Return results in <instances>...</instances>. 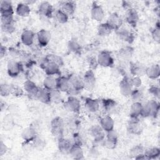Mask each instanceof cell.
<instances>
[{
	"mask_svg": "<svg viewBox=\"0 0 160 160\" xmlns=\"http://www.w3.org/2000/svg\"><path fill=\"white\" fill-rule=\"evenodd\" d=\"M41 67L44 70L48 76H60V66L52 61L49 60L46 57L44 58L40 64Z\"/></svg>",
	"mask_w": 160,
	"mask_h": 160,
	"instance_id": "obj_1",
	"label": "cell"
},
{
	"mask_svg": "<svg viewBox=\"0 0 160 160\" xmlns=\"http://www.w3.org/2000/svg\"><path fill=\"white\" fill-rule=\"evenodd\" d=\"M64 120L62 118L57 116L54 118L51 122V131L53 136L59 139L63 137Z\"/></svg>",
	"mask_w": 160,
	"mask_h": 160,
	"instance_id": "obj_2",
	"label": "cell"
},
{
	"mask_svg": "<svg viewBox=\"0 0 160 160\" xmlns=\"http://www.w3.org/2000/svg\"><path fill=\"white\" fill-rule=\"evenodd\" d=\"M68 78L69 79L71 84V89L68 91V94L73 96L76 94H78L84 88L82 79H81L77 75L71 74L68 77Z\"/></svg>",
	"mask_w": 160,
	"mask_h": 160,
	"instance_id": "obj_3",
	"label": "cell"
},
{
	"mask_svg": "<svg viewBox=\"0 0 160 160\" xmlns=\"http://www.w3.org/2000/svg\"><path fill=\"white\" fill-rule=\"evenodd\" d=\"M98 65L102 67L108 68L112 67L114 65V59L111 55V53L106 50L101 51L97 58Z\"/></svg>",
	"mask_w": 160,
	"mask_h": 160,
	"instance_id": "obj_4",
	"label": "cell"
},
{
	"mask_svg": "<svg viewBox=\"0 0 160 160\" xmlns=\"http://www.w3.org/2000/svg\"><path fill=\"white\" fill-rule=\"evenodd\" d=\"M82 81L84 89L92 91L96 86V78L92 70H88L84 74Z\"/></svg>",
	"mask_w": 160,
	"mask_h": 160,
	"instance_id": "obj_5",
	"label": "cell"
},
{
	"mask_svg": "<svg viewBox=\"0 0 160 160\" xmlns=\"http://www.w3.org/2000/svg\"><path fill=\"white\" fill-rule=\"evenodd\" d=\"M22 65L20 62L14 59L9 60L7 65V72L9 76L12 78L17 77L21 72Z\"/></svg>",
	"mask_w": 160,
	"mask_h": 160,
	"instance_id": "obj_6",
	"label": "cell"
},
{
	"mask_svg": "<svg viewBox=\"0 0 160 160\" xmlns=\"http://www.w3.org/2000/svg\"><path fill=\"white\" fill-rule=\"evenodd\" d=\"M142 125L138 120V118H131L128 123V131L131 134L139 135L142 132Z\"/></svg>",
	"mask_w": 160,
	"mask_h": 160,
	"instance_id": "obj_7",
	"label": "cell"
},
{
	"mask_svg": "<svg viewBox=\"0 0 160 160\" xmlns=\"http://www.w3.org/2000/svg\"><path fill=\"white\" fill-rule=\"evenodd\" d=\"M66 108L70 112L79 113L81 109L79 100L74 96H70L65 102Z\"/></svg>",
	"mask_w": 160,
	"mask_h": 160,
	"instance_id": "obj_8",
	"label": "cell"
},
{
	"mask_svg": "<svg viewBox=\"0 0 160 160\" xmlns=\"http://www.w3.org/2000/svg\"><path fill=\"white\" fill-rule=\"evenodd\" d=\"M118 142V134L114 131L112 130L107 132L106 138L103 141L104 146L109 149H114L116 147Z\"/></svg>",
	"mask_w": 160,
	"mask_h": 160,
	"instance_id": "obj_9",
	"label": "cell"
},
{
	"mask_svg": "<svg viewBox=\"0 0 160 160\" xmlns=\"http://www.w3.org/2000/svg\"><path fill=\"white\" fill-rule=\"evenodd\" d=\"M106 23L114 31H117L122 25V19L121 18L116 12L111 14L108 18Z\"/></svg>",
	"mask_w": 160,
	"mask_h": 160,
	"instance_id": "obj_10",
	"label": "cell"
},
{
	"mask_svg": "<svg viewBox=\"0 0 160 160\" xmlns=\"http://www.w3.org/2000/svg\"><path fill=\"white\" fill-rule=\"evenodd\" d=\"M91 16V18L96 21H101L104 17V12L102 8L95 2H93L92 4Z\"/></svg>",
	"mask_w": 160,
	"mask_h": 160,
	"instance_id": "obj_11",
	"label": "cell"
},
{
	"mask_svg": "<svg viewBox=\"0 0 160 160\" xmlns=\"http://www.w3.org/2000/svg\"><path fill=\"white\" fill-rule=\"evenodd\" d=\"M104 132L100 126H93L90 129V134L96 142H103L105 139Z\"/></svg>",
	"mask_w": 160,
	"mask_h": 160,
	"instance_id": "obj_12",
	"label": "cell"
},
{
	"mask_svg": "<svg viewBox=\"0 0 160 160\" xmlns=\"http://www.w3.org/2000/svg\"><path fill=\"white\" fill-rule=\"evenodd\" d=\"M120 92L124 96H129L132 91V86L131 83L130 79L124 77L119 82Z\"/></svg>",
	"mask_w": 160,
	"mask_h": 160,
	"instance_id": "obj_13",
	"label": "cell"
},
{
	"mask_svg": "<svg viewBox=\"0 0 160 160\" xmlns=\"http://www.w3.org/2000/svg\"><path fill=\"white\" fill-rule=\"evenodd\" d=\"M36 129L32 126H28L24 128L21 133V137L24 141L32 142L38 136Z\"/></svg>",
	"mask_w": 160,
	"mask_h": 160,
	"instance_id": "obj_14",
	"label": "cell"
},
{
	"mask_svg": "<svg viewBox=\"0 0 160 160\" xmlns=\"http://www.w3.org/2000/svg\"><path fill=\"white\" fill-rule=\"evenodd\" d=\"M37 39L41 46L45 47L50 41L51 33L46 29H41L37 33Z\"/></svg>",
	"mask_w": 160,
	"mask_h": 160,
	"instance_id": "obj_15",
	"label": "cell"
},
{
	"mask_svg": "<svg viewBox=\"0 0 160 160\" xmlns=\"http://www.w3.org/2000/svg\"><path fill=\"white\" fill-rule=\"evenodd\" d=\"M70 89L71 84L68 77L59 76L58 78L56 89L60 92H64L68 93Z\"/></svg>",
	"mask_w": 160,
	"mask_h": 160,
	"instance_id": "obj_16",
	"label": "cell"
},
{
	"mask_svg": "<svg viewBox=\"0 0 160 160\" xmlns=\"http://www.w3.org/2000/svg\"><path fill=\"white\" fill-rule=\"evenodd\" d=\"M116 32L119 38L122 41L131 43L134 39V34L126 28H120L119 29L116 31Z\"/></svg>",
	"mask_w": 160,
	"mask_h": 160,
	"instance_id": "obj_17",
	"label": "cell"
},
{
	"mask_svg": "<svg viewBox=\"0 0 160 160\" xmlns=\"http://www.w3.org/2000/svg\"><path fill=\"white\" fill-rule=\"evenodd\" d=\"M24 89L31 97L36 98L39 91V88H38L36 84L31 80H27L24 82Z\"/></svg>",
	"mask_w": 160,
	"mask_h": 160,
	"instance_id": "obj_18",
	"label": "cell"
},
{
	"mask_svg": "<svg viewBox=\"0 0 160 160\" xmlns=\"http://www.w3.org/2000/svg\"><path fill=\"white\" fill-rule=\"evenodd\" d=\"M72 146V141L63 137L58 139V147L59 151L63 154H69L71 148Z\"/></svg>",
	"mask_w": 160,
	"mask_h": 160,
	"instance_id": "obj_19",
	"label": "cell"
},
{
	"mask_svg": "<svg viewBox=\"0 0 160 160\" xmlns=\"http://www.w3.org/2000/svg\"><path fill=\"white\" fill-rule=\"evenodd\" d=\"M38 10L40 14L47 18H51L52 16L53 8L48 1L41 2L38 6Z\"/></svg>",
	"mask_w": 160,
	"mask_h": 160,
	"instance_id": "obj_20",
	"label": "cell"
},
{
	"mask_svg": "<svg viewBox=\"0 0 160 160\" xmlns=\"http://www.w3.org/2000/svg\"><path fill=\"white\" fill-rule=\"evenodd\" d=\"M36 98L40 102H41L44 104H48L52 101L51 91L44 88H39L38 94L36 96Z\"/></svg>",
	"mask_w": 160,
	"mask_h": 160,
	"instance_id": "obj_21",
	"label": "cell"
},
{
	"mask_svg": "<svg viewBox=\"0 0 160 160\" xmlns=\"http://www.w3.org/2000/svg\"><path fill=\"white\" fill-rule=\"evenodd\" d=\"M100 126L106 132L114 130V121L110 116H105L100 119Z\"/></svg>",
	"mask_w": 160,
	"mask_h": 160,
	"instance_id": "obj_22",
	"label": "cell"
},
{
	"mask_svg": "<svg viewBox=\"0 0 160 160\" xmlns=\"http://www.w3.org/2000/svg\"><path fill=\"white\" fill-rule=\"evenodd\" d=\"M126 19L128 23L132 27H136L139 20L138 12L133 8L128 9L126 14Z\"/></svg>",
	"mask_w": 160,
	"mask_h": 160,
	"instance_id": "obj_23",
	"label": "cell"
},
{
	"mask_svg": "<svg viewBox=\"0 0 160 160\" xmlns=\"http://www.w3.org/2000/svg\"><path fill=\"white\" fill-rule=\"evenodd\" d=\"M35 37V34L31 30H24L21 36V40L22 43L26 46H30L32 44Z\"/></svg>",
	"mask_w": 160,
	"mask_h": 160,
	"instance_id": "obj_24",
	"label": "cell"
},
{
	"mask_svg": "<svg viewBox=\"0 0 160 160\" xmlns=\"http://www.w3.org/2000/svg\"><path fill=\"white\" fill-rule=\"evenodd\" d=\"M145 74L151 79H156L160 75V68L159 64H152L146 68Z\"/></svg>",
	"mask_w": 160,
	"mask_h": 160,
	"instance_id": "obj_25",
	"label": "cell"
},
{
	"mask_svg": "<svg viewBox=\"0 0 160 160\" xmlns=\"http://www.w3.org/2000/svg\"><path fill=\"white\" fill-rule=\"evenodd\" d=\"M85 106L91 112H96L99 109V102L96 99L87 98L85 99Z\"/></svg>",
	"mask_w": 160,
	"mask_h": 160,
	"instance_id": "obj_26",
	"label": "cell"
},
{
	"mask_svg": "<svg viewBox=\"0 0 160 160\" xmlns=\"http://www.w3.org/2000/svg\"><path fill=\"white\" fill-rule=\"evenodd\" d=\"M146 68L139 62H134L130 66V72L134 76L140 77L145 74Z\"/></svg>",
	"mask_w": 160,
	"mask_h": 160,
	"instance_id": "obj_27",
	"label": "cell"
},
{
	"mask_svg": "<svg viewBox=\"0 0 160 160\" xmlns=\"http://www.w3.org/2000/svg\"><path fill=\"white\" fill-rule=\"evenodd\" d=\"M102 105L104 111L111 113L116 111L118 104L114 99L107 98L102 99Z\"/></svg>",
	"mask_w": 160,
	"mask_h": 160,
	"instance_id": "obj_28",
	"label": "cell"
},
{
	"mask_svg": "<svg viewBox=\"0 0 160 160\" xmlns=\"http://www.w3.org/2000/svg\"><path fill=\"white\" fill-rule=\"evenodd\" d=\"M134 53V49L131 46H126L121 48L118 51V56L122 60H128L131 58Z\"/></svg>",
	"mask_w": 160,
	"mask_h": 160,
	"instance_id": "obj_29",
	"label": "cell"
},
{
	"mask_svg": "<svg viewBox=\"0 0 160 160\" xmlns=\"http://www.w3.org/2000/svg\"><path fill=\"white\" fill-rule=\"evenodd\" d=\"M16 12L21 17H27L31 12V9L26 2H20L17 5Z\"/></svg>",
	"mask_w": 160,
	"mask_h": 160,
	"instance_id": "obj_30",
	"label": "cell"
},
{
	"mask_svg": "<svg viewBox=\"0 0 160 160\" xmlns=\"http://www.w3.org/2000/svg\"><path fill=\"white\" fill-rule=\"evenodd\" d=\"M142 105L140 102H134L129 109V116L131 118H138L141 116Z\"/></svg>",
	"mask_w": 160,
	"mask_h": 160,
	"instance_id": "obj_31",
	"label": "cell"
},
{
	"mask_svg": "<svg viewBox=\"0 0 160 160\" xmlns=\"http://www.w3.org/2000/svg\"><path fill=\"white\" fill-rule=\"evenodd\" d=\"M57 81L58 78H55L53 76H47L43 81L44 88L52 91L56 89L57 87Z\"/></svg>",
	"mask_w": 160,
	"mask_h": 160,
	"instance_id": "obj_32",
	"label": "cell"
},
{
	"mask_svg": "<svg viewBox=\"0 0 160 160\" xmlns=\"http://www.w3.org/2000/svg\"><path fill=\"white\" fill-rule=\"evenodd\" d=\"M0 12L1 14H13L14 11L11 1L7 0L1 1L0 2Z\"/></svg>",
	"mask_w": 160,
	"mask_h": 160,
	"instance_id": "obj_33",
	"label": "cell"
},
{
	"mask_svg": "<svg viewBox=\"0 0 160 160\" xmlns=\"http://www.w3.org/2000/svg\"><path fill=\"white\" fill-rule=\"evenodd\" d=\"M60 9L68 16L72 15L75 12L76 4L72 1H63L61 3Z\"/></svg>",
	"mask_w": 160,
	"mask_h": 160,
	"instance_id": "obj_34",
	"label": "cell"
},
{
	"mask_svg": "<svg viewBox=\"0 0 160 160\" xmlns=\"http://www.w3.org/2000/svg\"><path fill=\"white\" fill-rule=\"evenodd\" d=\"M69 154L74 159H82L84 158V152L82 147L81 146L72 145L69 151Z\"/></svg>",
	"mask_w": 160,
	"mask_h": 160,
	"instance_id": "obj_35",
	"label": "cell"
},
{
	"mask_svg": "<svg viewBox=\"0 0 160 160\" xmlns=\"http://www.w3.org/2000/svg\"><path fill=\"white\" fill-rule=\"evenodd\" d=\"M144 156L146 159H156L160 155V150L157 147H152L144 150Z\"/></svg>",
	"mask_w": 160,
	"mask_h": 160,
	"instance_id": "obj_36",
	"label": "cell"
},
{
	"mask_svg": "<svg viewBox=\"0 0 160 160\" xmlns=\"http://www.w3.org/2000/svg\"><path fill=\"white\" fill-rule=\"evenodd\" d=\"M144 148L141 145H136L132 147L129 151V156L132 158L137 159V158L144 154Z\"/></svg>",
	"mask_w": 160,
	"mask_h": 160,
	"instance_id": "obj_37",
	"label": "cell"
},
{
	"mask_svg": "<svg viewBox=\"0 0 160 160\" xmlns=\"http://www.w3.org/2000/svg\"><path fill=\"white\" fill-rule=\"evenodd\" d=\"M112 29L106 23H101L98 27V33L100 36H107L109 35Z\"/></svg>",
	"mask_w": 160,
	"mask_h": 160,
	"instance_id": "obj_38",
	"label": "cell"
},
{
	"mask_svg": "<svg viewBox=\"0 0 160 160\" xmlns=\"http://www.w3.org/2000/svg\"><path fill=\"white\" fill-rule=\"evenodd\" d=\"M32 143L34 149H36L38 151H42L45 148L46 145L45 139H44L41 137H39L38 135L32 141Z\"/></svg>",
	"mask_w": 160,
	"mask_h": 160,
	"instance_id": "obj_39",
	"label": "cell"
},
{
	"mask_svg": "<svg viewBox=\"0 0 160 160\" xmlns=\"http://www.w3.org/2000/svg\"><path fill=\"white\" fill-rule=\"evenodd\" d=\"M68 49L70 51H71L72 52L76 54H81V46H80V44L75 40H70L68 42Z\"/></svg>",
	"mask_w": 160,
	"mask_h": 160,
	"instance_id": "obj_40",
	"label": "cell"
},
{
	"mask_svg": "<svg viewBox=\"0 0 160 160\" xmlns=\"http://www.w3.org/2000/svg\"><path fill=\"white\" fill-rule=\"evenodd\" d=\"M55 16L56 20L61 24H64L67 22L68 20V15L61 9H59L56 11Z\"/></svg>",
	"mask_w": 160,
	"mask_h": 160,
	"instance_id": "obj_41",
	"label": "cell"
},
{
	"mask_svg": "<svg viewBox=\"0 0 160 160\" xmlns=\"http://www.w3.org/2000/svg\"><path fill=\"white\" fill-rule=\"evenodd\" d=\"M149 104L151 112H152V116L155 118L158 115L159 110V103L155 100H151L148 102Z\"/></svg>",
	"mask_w": 160,
	"mask_h": 160,
	"instance_id": "obj_42",
	"label": "cell"
},
{
	"mask_svg": "<svg viewBox=\"0 0 160 160\" xmlns=\"http://www.w3.org/2000/svg\"><path fill=\"white\" fill-rule=\"evenodd\" d=\"M11 94L15 97L20 98L24 94V91L21 87L17 85L11 84Z\"/></svg>",
	"mask_w": 160,
	"mask_h": 160,
	"instance_id": "obj_43",
	"label": "cell"
},
{
	"mask_svg": "<svg viewBox=\"0 0 160 160\" xmlns=\"http://www.w3.org/2000/svg\"><path fill=\"white\" fill-rule=\"evenodd\" d=\"M130 96H131L134 102H140L143 98V93L140 89L136 88L134 90L132 89Z\"/></svg>",
	"mask_w": 160,
	"mask_h": 160,
	"instance_id": "obj_44",
	"label": "cell"
},
{
	"mask_svg": "<svg viewBox=\"0 0 160 160\" xmlns=\"http://www.w3.org/2000/svg\"><path fill=\"white\" fill-rule=\"evenodd\" d=\"M13 14H1V21L2 25L13 24Z\"/></svg>",
	"mask_w": 160,
	"mask_h": 160,
	"instance_id": "obj_45",
	"label": "cell"
},
{
	"mask_svg": "<svg viewBox=\"0 0 160 160\" xmlns=\"http://www.w3.org/2000/svg\"><path fill=\"white\" fill-rule=\"evenodd\" d=\"M1 95L3 97H6L11 94V84H1L0 89Z\"/></svg>",
	"mask_w": 160,
	"mask_h": 160,
	"instance_id": "obj_46",
	"label": "cell"
},
{
	"mask_svg": "<svg viewBox=\"0 0 160 160\" xmlns=\"http://www.w3.org/2000/svg\"><path fill=\"white\" fill-rule=\"evenodd\" d=\"M151 36H152V39L156 42H157L158 43H159V42H160V28L159 26V23L151 31Z\"/></svg>",
	"mask_w": 160,
	"mask_h": 160,
	"instance_id": "obj_47",
	"label": "cell"
},
{
	"mask_svg": "<svg viewBox=\"0 0 160 160\" xmlns=\"http://www.w3.org/2000/svg\"><path fill=\"white\" fill-rule=\"evenodd\" d=\"M72 143V145L82 147L83 144V139L79 134L76 133V134H74L73 136Z\"/></svg>",
	"mask_w": 160,
	"mask_h": 160,
	"instance_id": "obj_48",
	"label": "cell"
},
{
	"mask_svg": "<svg viewBox=\"0 0 160 160\" xmlns=\"http://www.w3.org/2000/svg\"><path fill=\"white\" fill-rule=\"evenodd\" d=\"M1 29L4 32H6L7 34H12L15 31L16 28L14 27L13 24L7 25L1 24Z\"/></svg>",
	"mask_w": 160,
	"mask_h": 160,
	"instance_id": "obj_49",
	"label": "cell"
},
{
	"mask_svg": "<svg viewBox=\"0 0 160 160\" xmlns=\"http://www.w3.org/2000/svg\"><path fill=\"white\" fill-rule=\"evenodd\" d=\"M46 58L50 60V61H54L56 63H58L60 66H62L63 64V61H62V59H61V57L57 56V55H55V54H49L48 56H46Z\"/></svg>",
	"mask_w": 160,
	"mask_h": 160,
	"instance_id": "obj_50",
	"label": "cell"
},
{
	"mask_svg": "<svg viewBox=\"0 0 160 160\" xmlns=\"http://www.w3.org/2000/svg\"><path fill=\"white\" fill-rule=\"evenodd\" d=\"M88 62L89 66L90 68V69H91V70L95 69L98 65V61L96 59V58L92 57V56H90L88 58Z\"/></svg>",
	"mask_w": 160,
	"mask_h": 160,
	"instance_id": "obj_51",
	"label": "cell"
},
{
	"mask_svg": "<svg viewBox=\"0 0 160 160\" xmlns=\"http://www.w3.org/2000/svg\"><path fill=\"white\" fill-rule=\"evenodd\" d=\"M130 81L132 87L134 86L136 88H138L139 87H140L142 84L141 79L140 77H138V76H134L132 78L130 79Z\"/></svg>",
	"mask_w": 160,
	"mask_h": 160,
	"instance_id": "obj_52",
	"label": "cell"
},
{
	"mask_svg": "<svg viewBox=\"0 0 160 160\" xmlns=\"http://www.w3.org/2000/svg\"><path fill=\"white\" fill-rule=\"evenodd\" d=\"M22 148L24 151L28 152L31 151L32 149H34L32 142H27V141L23 142V143L22 144Z\"/></svg>",
	"mask_w": 160,
	"mask_h": 160,
	"instance_id": "obj_53",
	"label": "cell"
},
{
	"mask_svg": "<svg viewBox=\"0 0 160 160\" xmlns=\"http://www.w3.org/2000/svg\"><path fill=\"white\" fill-rule=\"evenodd\" d=\"M149 92L157 98L160 96V89L157 86H151L149 89Z\"/></svg>",
	"mask_w": 160,
	"mask_h": 160,
	"instance_id": "obj_54",
	"label": "cell"
},
{
	"mask_svg": "<svg viewBox=\"0 0 160 160\" xmlns=\"http://www.w3.org/2000/svg\"><path fill=\"white\" fill-rule=\"evenodd\" d=\"M8 51L11 56L14 59L17 58H20L21 56V52L14 48H10Z\"/></svg>",
	"mask_w": 160,
	"mask_h": 160,
	"instance_id": "obj_55",
	"label": "cell"
},
{
	"mask_svg": "<svg viewBox=\"0 0 160 160\" xmlns=\"http://www.w3.org/2000/svg\"><path fill=\"white\" fill-rule=\"evenodd\" d=\"M8 151V147L2 141L0 142V155L3 156Z\"/></svg>",
	"mask_w": 160,
	"mask_h": 160,
	"instance_id": "obj_56",
	"label": "cell"
},
{
	"mask_svg": "<svg viewBox=\"0 0 160 160\" xmlns=\"http://www.w3.org/2000/svg\"><path fill=\"white\" fill-rule=\"evenodd\" d=\"M6 52H7V49H6V48L2 45L1 46V49H0V56H1V58H2L5 54H6Z\"/></svg>",
	"mask_w": 160,
	"mask_h": 160,
	"instance_id": "obj_57",
	"label": "cell"
}]
</instances>
